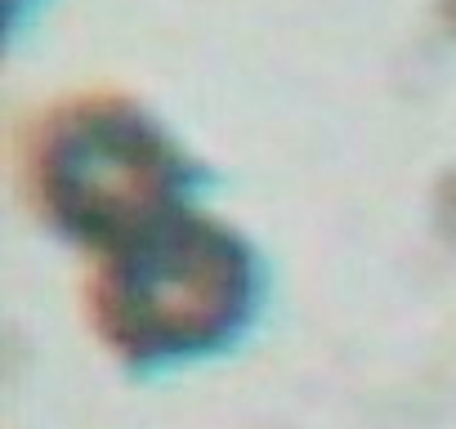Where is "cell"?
Listing matches in <instances>:
<instances>
[{"mask_svg":"<svg viewBox=\"0 0 456 429\" xmlns=\"http://www.w3.org/2000/svg\"><path fill=\"white\" fill-rule=\"evenodd\" d=\"M260 300V255L242 229L179 201L90 251L81 309L126 362H170L228 344Z\"/></svg>","mask_w":456,"mask_h":429,"instance_id":"obj_1","label":"cell"},{"mask_svg":"<svg viewBox=\"0 0 456 429\" xmlns=\"http://www.w3.org/2000/svg\"><path fill=\"white\" fill-rule=\"evenodd\" d=\"M19 179L50 229L94 251L188 201L197 161L139 99L121 90H77L28 121Z\"/></svg>","mask_w":456,"mask_h":429,"instance_id":"obj_2","label":"cell"}]
</instances>
